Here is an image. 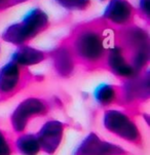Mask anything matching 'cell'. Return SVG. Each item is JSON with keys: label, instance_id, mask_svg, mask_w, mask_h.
<instances>
[{"label": "cell", "instance_id": "6da1fadb", "mask_svg": "<svg viewBox=\"0 0 150 155\" xmlns=\"http://www.w3.org/2000/svg\"><path fill=\"white\" fill-rule=\"evenodd\" d=\"M103 125L107 132L122 141L137 148H143L144 141L140 127L137 124L134 115L128 111L117 109L106 110L103 116Z\"/></svg>", "mask_w": 150, "mask_h": 155}, {"label": "cell", "instance_id": "7a4b0ae2", "mask_svg": "<svg viewBox=\"0 0 150 155\" xmlns=\"http://www.w3.org/2000/svg\"><path fill=\"white\" fill-rule=\"evenodd\" d=\"M52 106L46 100L39 98H28L17 106L10 115L12 130L19 135L25 133L31 121L36 118L44 117L51 112Z\"/></svg>", "mask_w": 150, "mask_h": 155}, {"label": "cell", "instance_id": "3957f363", "mask_svg": "<svg viewBox=\"0 0 150 155\" xmlns=\"http://www.w3.org/2000/svg\"><path fill=\"white\" fill-rule=\"evenodd\" d=\"M73 155H132L127 149L117 144L100 138L92 132L76 147Z\"/></svg>", "mask_w": 150, "mask_h": 155}, {"label": "cell", "instance_id": "277c9868", "mask_svg": "<svg viewBox=\"0 0 150 155\" xmlns=\"http://www.w3.org/2000/svg\"><path fill=\"white\" fill-rule=\"evenodd\" d=\"M67 127V123L57 119H51L44 123L36 134L41 152L48 155L56 153L63 141Z\"/></svg>", "mask_w": 150, "mask_h": 155}, {"label": "cell", "instance_id": "5b68a950", "mask_svg": "<svg viewBox=\"0 0 150 155\" xmlns=\"http://www.w3.org/2000/svg\"><path fill=\"white\" fill-rule=\"evenodd\" d=\"M27 80L20 65L12 62L0 70V100L4 101L17 94Z\"/></svg>", "mask_w": 150, "mask_h": 155}, {"label": "cell", "instance_id": "8992f818", "mask_svg": "<svg viewBox=\"0 0 150 155\" xmlns=\"http://www.w3.org/2000/svg\"><path fill=\"white\" fill-rule=\"evenodd\" d=\"M14 144L15 152L21 155H38L41 152L36 134H19Z\"/></svg>", "mask_w": 150, "mask_h": 155}, {"label": "cell", "instance_id": "52a82bcc", "mask_svg": "<svg viewBox=\"0 0 150 155\" xmlns=\"http://www.w3.org/2000/svg\"><path fill=\"white\" fill-rule=\"evenodd\" d=\"M97 102L101 106L108 107L113 104H122L120 89L113 85H102L95 94Z\"/></svg>", "mask_w": 150, "mask_h": 155}, {"label": "cell", "instance_id": "ba28073f", "mask_svg": "<svg viewBox=\"0 0 150 155\" xmlns=\"http://www.w3.org/2000/svg\"><path fill=\"white\" fill-rule=\"evenodd\" d=\"M55 67L61 76H69L73 71L74 64L71 54L66 51H60L55 57Z\"/></svg>", "mask_w": 150, "mask_h": 155}, {"label": "cell", "instance_id": "9c48e42d", "mask_svg": "<svg viewBox=\"0 0 150 155\" xmlns=\"http://www.w3.org/2000/svg\"><path fill=\"white\" fill-rule=\"evenodd\" d=\"M44 59L42 52L34 51V49L25 48L18 51L15 56V63L19 65H33L41 62Z\"/></svg>", "mask_w": 150, "mask_h": 155}, {"label": "cell", "instance_id": "30bf717a", "mask_svg": "<svg viewBox=\"0 0 150 155\" xmlns=\"http://www.w3.org/2000/svg\"><path fill=\"white\" fill-rule=\"evenodd\" d=\"M15 153L14 139L0 128V155H14Z\"/></svg>", "mask_w": 150, "mask_h": 155}]
</instances>
